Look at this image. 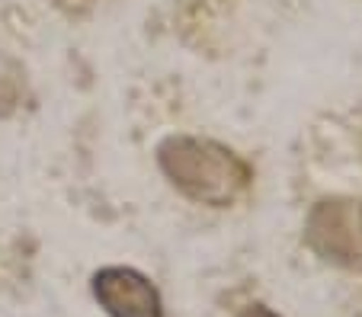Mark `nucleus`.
<instances>
[{
    "instance_id": "obj_1",
    "label": "nucleus",
    "mask_w": 362,
    "mask_h": 317,
    "mask_svg": "<svg viewBox=\"0 0 362 317\" xmlns=\"http://www.w3.org/2000/svg\"><path fill=\"white\" fill-rule=\"evenodd\" d=\"M158 160L180 193L215 208L238 199L250 179L247 167L228 148L202 138H186V135L167 138L158 148Z\"/></svg>"
},
{
    "instance_id": "obj_2",
    "label": "nucleus",
    "mask_w": 362,
    "mask_h": 317,
    "mask_svg": "<svg viewBox=\"0 0 362 317\" xmlns=\"http://www.w3.org/2000/svg\"><path fill=\"white\" fill-rule=\"evenodd\" d=\"M308 237L327 260L343 266H362V202H321L308 221Z\"/></svg>"
},
{
    "instance_id": "obj_3",
    "label": "nucleus",
    "mask_w": 362,
    "mask_h": 317,
    "mask_svg": "<svg viewBox=\"0 0 362 317\" xmlns=\"http://www.w3.org/2000/svg\"><path fill=\"white\" fill-rule=\"evenodd\" d=\"M93 298L110 317H164L158 289L132 266H106L93 276Z\"/></svg>"
},
{
    "instance_id": "obj_4",
    "label": "nucleus",
    "mask_w": 362,
    "mask_h": 317,
    "mask_svg": "<svg viewBox=\"0 0 362 317\" xmlns=\"http://www.w3.org/2000/svg\"><path fill=\"white\" fill-rule=\"evenodd\" d=\"M240 317H279V314H273L269 308H263V304H257V308H247Z\"/></svg>"
}]
</instances>
